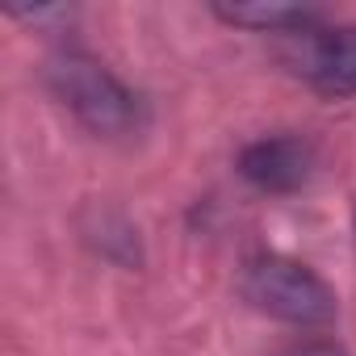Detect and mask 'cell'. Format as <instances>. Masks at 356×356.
Returning a JSON list of instances; mask_svg holds the SVG:
<instances>
[{"instance_id":"6da1fadb","label":"cell","mask_w":356,"mask_h":356,"mask_svg":"<svg viewBox=\"0 0 356 356\" xmlns=\"http://www.w3.org/2000/svg\"><path fill=\"white\" fill-rule=\"evenodd\" d=\"M47 88L55 101L92 134L118 138L143 122V101L130 84H122L97 55L88 51H59L47 63Z\"/></svg>"},{"instance_id":"7a4b0ae2","label":"cell","mask_w":356,"mask_h":356,"mask_svg":"<svg viewBox=\"0 0 356 356\" xmlns=\"http://www.w3.org/2000/svg\"><path fill=\"white\" fill-rule=\"evenodd\" d=\"M239 289L260 314H273V318L293 323V327H323L339 310L331 285L314 268H306L293 256H277V252L252 256L243 264Z\"/></svg>"},{"instance_id":"3957f363","label":"cell","mask_w":356,"mask_h":356,"mask_svg":"<svg viewBox=\"0 0 356 356\" xmlns=\"http://www.w3.org/2000/svg\"><path fill=\"white\" fill-rule=\"evenodd\" d=\"M285 63L323 97H356V26H314L289 34Z\"/></svg>"},{"instance_id":"277c9868","label":"cell","mask_w":356,"mask_h":356,"mask_svg":"<svg viewBox=\"0 0 356 356\" xmlns=\"http://www.w3.org/2000/svg\"><path fill=\"white\" fill-rule=\"evenodd\" d=\"M314 172V147L298 134H268L239 151V176L260 193H298Z\"/></svg>"},{"instance_id":"5b68a950","label":"cell","mask_w":356,"mask_h":356,"mask_svg":"<svg viewBox=\"0 0 356 356\" xmlns=\"http://www.w3.org/2000/svg\"><path fill=\"white\" fill-rule=\"evenodd\" d=\"M214 17H222L227 26H239V30L289 38V34L314 30L323 22V9L293 5V0H239V5H214Z\"/></svg>"},{"instance_id":"8992f818","label":"cell","mask_w":356,"mask_h":356,"mask_svg":"<svg viewBox=\"0 0 356 356\" xmlns=\"http://www.w3.org/2000/svg\"><path fill=\"white\" fill-rule=\"evenodd\" d=\"M289 356H348L339 343H327V339H310V343H298Z\"/></svg>"}]
</instances>
